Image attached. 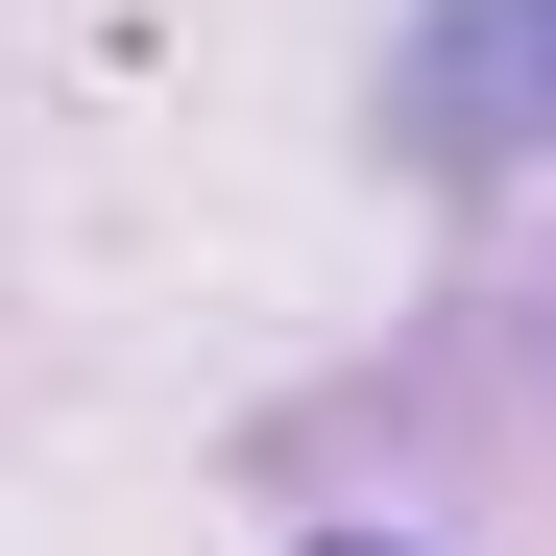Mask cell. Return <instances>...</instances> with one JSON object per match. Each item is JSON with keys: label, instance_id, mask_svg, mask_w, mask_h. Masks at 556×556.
Instances as JSON below:
<instances>
[{"label": "cell", "instance_id": "1", "mask_svg": "<svg viewBox=\"0 0 556 556\" xmlns=\"http://www.w3.org/2000/svg\"><path fill=\"white\" fill-rule=\"evenodd\" d=\"M412 146L435 169L556 146V0H435V25H412Z\"/></svg>", "mask_w": 556, "mask_h": 556}, {"label": "cell", "instance_id": "2", "mask_svg": "<svg viewBox=\"0 0 556 556\" xmlns=\"http://www.w3.org/2000/svg\"><path fill=\"white\" fill-rule=\"evenodd\" d=\"M315 556H388V532H315Z\"/></svg>", "mask_w": 556, "mask_h": 556}]
</instances>
